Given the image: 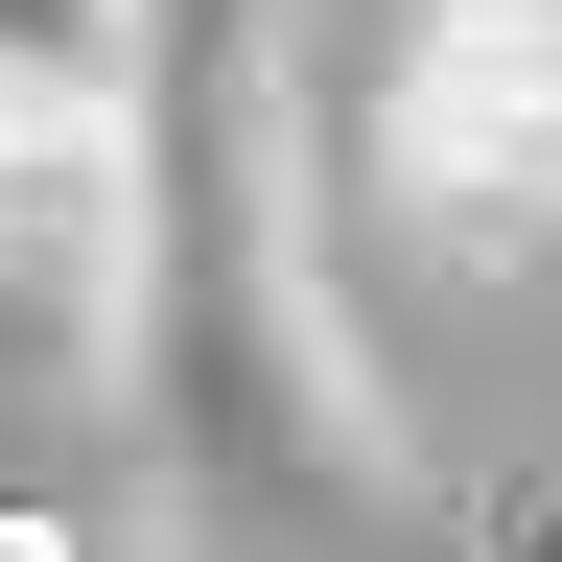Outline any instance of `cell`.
<instances>
[{
    "label": "cell",
    "instance_id": "6da1fadb",
    "mask_svg": "<svg viewBox=\"0 0 562 562\" xmlns=\"http://www.w3.org/2000/svg\"><path fill=\"white\" fill-rule=\"evenodd\" d=\"M375 188L469 281L562 258V0H422V47L375 94Z\"/></svg>",
    "mask_w": 562,
    "mask_h": 562
},
{
    "label": "cell",
    "instance_id": "7a4b0ae2",
    "mask_svg": "<svg viewBox=\"0 0 562 562\" xmlns=\"http://www.w3.org/2000/svg\"><path fill=\"white\" fill-rule=\"evenodd\" d=\"M117 211H140V165H117V94H94V0H0V281L94 328Z\"/></svg>",
    "mask_w": 562,
    "mask_h": 562
}]
</instances>
